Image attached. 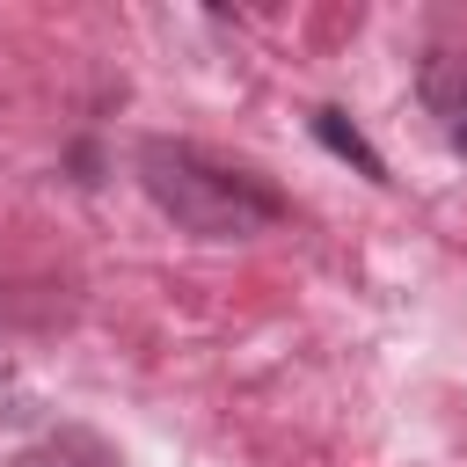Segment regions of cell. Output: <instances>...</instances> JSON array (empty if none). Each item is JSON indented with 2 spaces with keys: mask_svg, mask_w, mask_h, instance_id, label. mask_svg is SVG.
<instances>
[{
  "mask_svg": "<svg viewBox=\"0 0 467 467\" xmlns=\"http://www.w3.org/2000/svg\"><path fill=\"white\" fill-rule=\"evenodd\" d=\"M314 139L336 153V161H358V175H372V182H387V161L365 146V131L343 117V109H314Z\"/></svg>",
  "mask_w": 467,
  "mask_h": 467,
  "instance_id": "3",
  "label": "cell"
},
{
  "mask_svg": "<svg viewBox=\"0 0 467 467\" xmlns=\"http://www.w3.org/2000/svg\"><path fill=\"white\" fill-rule=\"evenodd\" d=\"M0 467H117V445L95 438V431H80V423H66V431H44L36 445L7 452Z\"/></svg>",
  "mask_w": 467,
  "mask_h": 467,
  "instance_id": "2",
  "label": "cell"
},
{
  "mask_svg": "<svg viewBox=\"0 0 467 467\" xmlns=\"http://www.w3.org/2000/svg\"><path fill=\"white\" fill-rule=\"evenodd\" d=\"M452 153H467V117H460V124H452Z\"/></svg>",
  "mask_w": 467,
  "mask_h": 467,
  "instance_id": "4",
  "label": "cell"
},
{
  "mask_svg": "<svg viewBox=\"0 0 467 467\" xmlns=\"http://www.w3.org/2000/svg\"><path fill=\"white\" fill-rule=\"evenodd\" d=\"M139 190L197 241H248V234H270L285 219V197L255 168H234L190 139H146L139 146Z\"/></svg>",
  "mask_w": 467,
  "mask_h": 467,
  "instance_id": "1",
  "label": "cell"
}]
</instances>
